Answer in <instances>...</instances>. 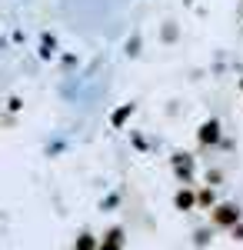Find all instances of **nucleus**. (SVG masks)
Masks as SVG:
<instances>
[{"label": "nucleus", "mask_w": 243, "mask_h": 250, "mask_svg": "<svg viewBox=\"0 0 243 250\" xmlns=\"http://www.w3.org/2000/svg\"><path fill=\"white\" fill-rule=\"evenodd\" d=\"M213 224H217V227H237V224H240V210H237L233 204H223V207L213 210Z\"/></svg>", "instance_id": "obj_1"}, {"label": "nucleus", "mask_w": 243, "mask_h": 250, "mask_svg": "<svg viewBox=\"0 0 243 250\" xmlns=\"http://www.w3.org/2000/svg\"><path fill=\"white\" fill-rule=\"evenodd\" d=\"M217 140H220V124H217V120L203 124V127H200V144H217Z\"/></svg>", "instance_id": "obj_2"}, {"label": "nucleus", "mask_w": 243, "mask_h": 250, "mask_svg": "<svg viewBox=\"0 0 243 250\" xmlns=\"http://www.w3.org/2000/svg\"><path fill=\"white\" fill-rule=\"evenodd\" d=\"M173 167H177V173H180L183 180H190V173H193V160H190V154H177L173 157Z\"/></svg>", "instance_id": "obj_3"}, {"label": "nucleus", "mask_w": 243, "mask_h": 250, "mask_svg": "<svg viewBox=\"0 0 243 250\" xmlns=\"http://www.w3.org/2000/svg\"><path fill=\"white\" fill-rule=\"evenodd\" d=\"M100 247H123V230H120V227H113V230L100 240Z\"/></svg>", "instance_id": "obj_4"}, {"label": "nucleus", "mask_w": 243, "mask_h": 250, "mask_svg": "<svg viewBox=\"0 0 243 250\" xmlns=\"http://www.w3.org/2000/svg\"><path fill=\"white\" fill-rule=\"evenodd\" d=\"M130 114H133V104H123V107H120V110L110 117V124H113V127H123V120H127Z\"/></svg>", "instance_id": "obj_5"}, {"label": "nucleus", "mask_w": 243, "mask_h": 250, "mask_svg": "<svg viewBox=\"0 0 243 250\" xmlns=\"http://www.w3.org/2000/svg\"><path fill=\"white\" fill-rule=\"evenodd\" d=\"M193 204H197V197H193L190 190H180V193H177V207H180V210H190Z\"/></svg>", "instance_id": "obj_6"}, {"label": "nucleus", "mask_w": 243, "mask_h": 250, "mask_svg": "<svg viewBox=\"0 0 243 250\" xmlns=\"http://www.w3.org/2000/svg\"><path fill=\"white\" fill-rule=\"evenodd\" d=\"M77 247H80V250H90V247H100V244H97L94 237H87V233H83V237L77 240Z\"/></svg>", "instance_id": "obj_7"}, {"label": "nucleus", "mask_w": 243, "mask_h": 250, "mask_svg": "<svg viewBox=\"0 0 243 250\" xmlns=\"http://www.w3.org/2000/svg\"><path fill=\"white\" fill-rule=\"evenodd\" d=\"M197 200H200V204H213V190H200Z\"/></svg>", "instance_id": "obj_8"}, {"label": "nucleus", "mask_w": 243, "mask_h": 250, "mask_svg": "<svg viewBox=\"0 0 243 250\" xmlns=\"http://www.w3.org/2000/svg\"><path fill=\"white\" fill-rule=\"evenodd\" d=\"M233 233H237V240H243V227H233Z\"/></svg>", "instance_id": "obj_9"}]
</instances>
